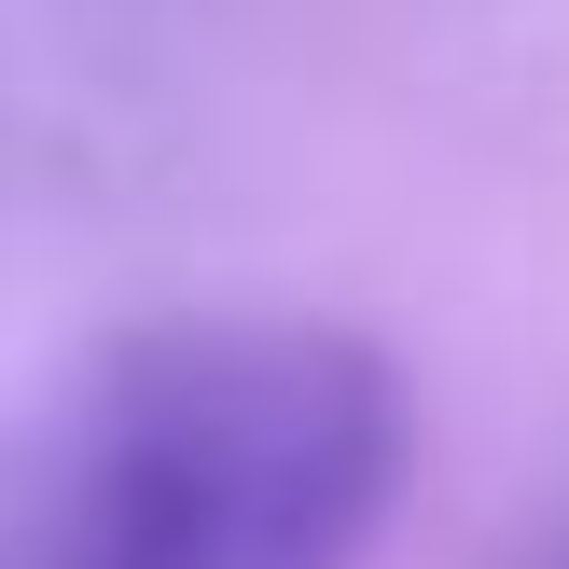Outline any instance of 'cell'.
I'll use <instances>...</instances> for the list:
<instances>
[{
  "label": "cell",
  "mask_w": 569,
  "mask_h": 569,
  "mask_svg": "<svg viewBox=\"0 0 569 569\" xmlns=\"http://www.w3.org/2000/svg\"><path fill=\"white\" fill-rule=\"evenodd\" d=\"M403 376L333 320H139L0 459V569H361Z\"/></svg>",
  "instance_id": "6da1fadb"
}]
</instances>
